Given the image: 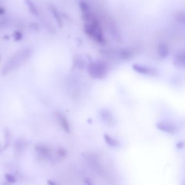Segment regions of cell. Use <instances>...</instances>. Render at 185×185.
I'll return each instance as SVG.
<instances>
[{
  "instance_id": "2e32d148",
  "label": "cell",
  "mask_w": 185,
  "mask_h": 185,
  "mask_svg": "<svg viewBox=\"0 0 185 185\" xmlns=\"http://www.w3.org/2000/svg\"><path fill=\"white\" fill-rule=\"evenodd\" d=\"M5 178L6 180L10 183H14L16 182L15 177L11 174H6L5 175Z\"/></svg>"
},
{
  "instance_id": "277c9868",
  "label": "cell",
  "mask_w": 185,
  "mask_h": 185,
  "mask_svg": "<svg viewBox=\"0 0 185 185\" xmlns=\"http://www.w3.org/2000/svg\"><path fill=\"white\" fill-rule=\"evenodd\" d=\"M133 69L137 73L141 74H148L154 76L158 74V71L155 68L140 64H133Z\"/></svg>"
},
{
  "instance_id": "4fadbf2b",
  "label": "cell",
  "mask_w": 185,
  "mask_h": 185,
  "mask_svg": "<svg viewBox=\"0 0 185 185\" xmlns=\"http://www.w3.org/2000/svg\"><path fill=\"white\" fill-rule=\"evenodd\" d=\"M35 149L37 152H38L39 154L46 156H48L50 154V150L49 148L43 146V145H38L36 146L35 147Z\"/></svg>"
},
{
  "instance_id": "603a6c76",
  "label": "cell",
  "mask_w": 185,
  "mask_h": 185,
  "mask_svg": "<svg viewBox=\"0 0 185 185\" xmlns=\"http://www.w3.org/2000/svg\"><path fill=\"white\" fill-rule=\"evenodd\" d=\"M85 183L87 184V185H91L92 182H91L90 179H85Z\"/></svg>"
},
{
  "instance_id": "6da1fadb",
  "label": "cell",
  "mask_w": 185,
  "mask_h": 185,
  "mask_svg": "<svg viewBox=\"0 0 185 185\" xmlns=\"http://www.w3.org/2000/svg\"><path fill=\"white\" fill-rule=\"evenodd\" d=\"M84 23V31L86 34L98 44H105V39L101 26L95 16Z\"/></svg>"
},
{
  "instance_id": "8992f818",
  "label": "cell",
  "mask_w": 185,
  "mask_h": 185,
  "mask_svg": "<svg viewBox=\"0 0 185 185\" xmlns=\"http://www.w3.org/2000/svg\"><path fill=\"white\" fill-rule=\"evenodd\" d=\"M99 116L102 121L108 125H112L114 123V120L111 111L107 109H102L99 111Z\"/></svg>"
},
{
  "instance_id": "7402d4cb",
  "label": "cell",
  "mask_w": 185,
  "mask_h": 185,
  "mask_svg": "<svg viewBox=\"0 0 185 185\" xmlns=\"http://www.w3.org/2000/svg\"><path fill=\"white\" fill-rule=\"evenodd\" d=\"M38 26L37 24H33V26H31V27L30 28H32V29L34 30H39V27H38Z\"/></svg>"
},
{
  "instance_id": "9c48e42d",
  "label": "cell",
  "mask_w": 185,
  "mask_h": 185,
  "mask_svg": "<svg viewBox=\"0 0 185 185\" xmlns=\"http://www.w3.org/2000/svg\"><path fill=\"white\" fill-rule=\"evenodd\" d=\"M58 119L59 121V122L60 123V125L61 128L65 130L67 133H70V127L68 123V121L67 120L66 117L62 114L61 113H58L57 114Z\"/></svg>"
},
{
  "instance_id": "5b68a950",
  "label": "cell",
  "mask_w": 185,
  "mask_h": 185,
  "mask_svg": "<svg viewBox=\"0 0 185 185\" xmlns=\"http://www.w3.org/2000/svg\"><path fill=\"white\" fill-rule=\"evenodd\" d=\"M156 127L159 130L171 134L175 133L178 130V128L177 125L171 123L158 122L156 124Z\"/></svg>"
},
{
  "instance_id": "ba28073f",
  "label": "cell",
  "mask_w": 185,
  "mask_h": 185,
  "mask_svg": "<svg viewBox=\"0 0 185 185\" xmlns=\"http://www.w3.org/2000/svg\"><path fill=\"white\" fill-rule=\"evenodd\" d=\"M157 53L159 57L161 59H165L168 56L169 49L167 44L164 42H161L157 46Z\"/></svg>"
},
{
  "instance_id": "30bf717a",
  "label": "cell",
  "mask_w": 185,
  "mask_h": 185,
  "mask_svg": "<svg viewBox=\"0 0 185 185\" xmlns=\"http://www.w3.org/2000/svg\"><path fill=\"white\" fill-rule=\"evenodd\" d=\"M114 53L117 57L122 60H128L133 56V52L127 49H119Z\"/></svg>"
},
{
  "instance_id": "7a4b0ae2",
  "label": "cell",
  "mask_w": 185,
  "mask_h": 185,
  "mask_svg": "<svg viewBox=\"0 0 185 185\" xmlns=\"http://www.w3.org/2000/svg\"><path fill=\"white\" fill-rule=\"evenodd\" d=\"M31 55L32 51L30 49H25L21 50L9 60L8 62L4 66L2 73L3 74H8L9 72H11L15 68H17L22 63L25 62V61L27 60L28 58H30Z\"/></svg>"
},
{
  "instance_id": "cb8c5ba5",
  "label": "cell",
  "mask_w": 185,
  "mask_h": 185,
  "mask_svg": "<svg viewBox=\"0 0 185 185\" xmlns=\"http://www.w3.org/2000/svg\"><path fill=\"white\" fill-rule=\"evenodd\" d=\"M5 12V10L4 9L2 8H0V15L1 14H3Z\"/></svg>"
},
{
  "instance_id": "ffe728a7",
  "label": "cell",
  "mask_w": 185,
  "mask_h": 185,
  "mask_svg": "<svg viewBox=\"0 0 185 185\" xmlns=\"http://www.w3.org/2000/svg\"><path fill=\"white\" fill-rule=\"evenodd\" d=\"M58 153L61 157H64V156H65L66 155H67L66 150L65 149H64V148H60L58 149Z\"/></svg>"
},
{
  "instance_id": "e0dca14e",
  "label": "cell",
  "mask_w": 185,
  "mask_h": 185,
  "mask_svg": "<svg viewBox=\"0 0 185 185\" xmlns=\"http://www.w3.org/2000/svg\"><path fill=\"white\" fill-rule=\"evenodd\" d=\"M13 37L15 41H20V40H21L23 36H22V33L20 32L16 31L13 34Z\"/></svg>"
},
{
  "instance_id": "3957f363",
  "label": "cell",
  "mask_w": 185,
  "mask_h": 185,
  "mask_svg": "<svg viewBox=\"0 0 185 185\" xmlns=\"http://www.w3.org/2000/svg\"><path fill=\"white\" fill-rule=\"evenodd\" d=\"M108 71L107 64L101 61H93L87 66V74L93 79H103L106 76Z\"/></svg>"
},
{
  "instance_id": "d6986e66",
  "label": "cell",
  "mask_w": 185,
  "mask_h": 185,
  "mask_svg": "<svg viewBox=\"0 0 185 185\" xmlns=\"http://www.w3.org/2000/svg\"><path fill=\"white\" fill-rule=\"evenodd\" d=\"M24 146H25V142L23 141L22 140L21 141L17 140V141L15 143V147L17 148V149H22Z\"/></svg>"
},
{
  "instance_id": "8fae6325",
  "label": "cell",
  "mask_w": 185,
  "mask_h": 185,
  "mask_svg": "<svg viewBox=\"0 0 185 185\" xmlns=\"http://www.w3.org/2000/svg\"><path fill=\"white\" fill-rule=\"evenodd\" d=\"M50 10L52 12L53 15L54 16L55 19L58 23V25L60 27H62L63 25V20L61 19V17L60 16V13L58 11V9L54 6H51Z\"/></svg>"
},
{
  "instance_id": "44dd1931",
  "label": "cell",
  "mask_w": 185,
  "mask_h": 185,
  "mask_svg": "<svg viewBox=\"0 0 185 185\" xmlns=\"http://www.w3.org/2000/svg\"><path fill=\"white\" fill-rule=\"evenodd\" d=\"M176 147L179 149H182V148L184 147V143H183V142L180 141L178 143H177V144H176Z\"/></svg>"
},
{
  "instance_id": "9a60e30c",
  "label": "cell",
  "mask_w": 185,
  "mask_h": 185,
  "mask_svg": "<svg viewBox=\"0 0 185 185\" xmlns=\"http://www.w3.org/2000/svg\"><path fill=\"white\" fill-rule=\"evenodd\" d=\"M74 66L78 67L80 69H82L84 67L85 64L84 61L80 59H76L74 62Z\"/></svg>"
},
{
  "instance_id": "ac0fdd59",
  "label": "cell",
  "mask_w": 185,
  "mask_h": 185,
  "mask_svg": "<svg viewBox=\"0 0 185 185\" xmlns=\"http://www.w3.org/2000/svg\"><path fill=\"white\" fill-rule=\"evenodd\" d=\"M5 137H6V142H5V148L8 147L9 140H10V133L8 130H6L5 131Z\"/></svg>"
},
{
  "instance_id": "5bb4252c",
  "label": "cell",
  "mask_w": 185,
  "mask_h": 185,
  "mask_svg": "<svg viewBox=\"0 0 185 185\" xmlns=\"http://www.w3.org/2000/svg\"><path fill=\"white\" fill-rule=\"evenodd\" d=\"M104 138L106 143L111 147H116L118 144V141L117 140L112 138L108 134H105L104 135Z\"/></svg>"
},
{
  "instance_id": "52a82bcc",
  "label": "cell",
  "mask_w": 185,
  "mask_h": 185,
  "mask_svg": "<svg viewBox=\"0 0 185 185\" xmlns=\"http://www.w3.org/2000/svg\"><path fill=\"white\" fill-rule=\"evenodd\" d=\"M173 64L177 68H184L185 65V53L184 50L177 52L175 55Z\"/></svg>"
},
{
  "instance_id": "7c38bea8",
  "label": "cell",
  "mask_w": 185,
  "mask_h": 185,
  "mask_svg": "<svg viewBox=\"0 0 185 185\" xmlns=\"http://www.w3.org/2000/svg\"><path fill=\"white\" fill-rule=\"evenodd\" d=\"M26 5L27 6L29 11L32 14L38 16L39 14L38 9L32 0H24Z\"/></svg>"
}]
</instances>
